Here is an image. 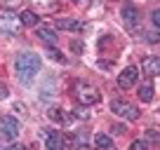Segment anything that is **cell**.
Returning a JSON list of instances; mask_svg holds the SVG:
<instances>
[{"label":"cell","instance_id":"obj_1","mask_svg":"<svg viewBox=\"0 0 160 150\" xmlns=\"http://www.w3.org/2000/svg\"><path fill=\"white\" fill-rule=\"evenodd\" d=\"M14 68L21 82H31L35 77V73L40 70V56L33 54V52H21L14 61Z\"/></svg>","mask_w":160,"mask_h":150},{"label":"cell","instance_id":"obj_2","mask_svg":"<svg viewBox=\"0 0 160 150\" xmlns=\"http://www.w3.org/2000/svg\"><path fill=\"white\" fill-rule=\"evenodd\" d=\"M73 94H75V101H78V103H82V105L99 103V99H101L99 89H97V87H92L90 82H82V80H78V82L73 85Z\"/></svg>","mask_w":160,"mask_h":150},{"label":"cell","instance_id":"obj_3","mask_svg":"<svg viewBox=\"0 0 160 150\" xmlns=\"http://www.w3.org/2000/svg\"><path fill=\"white\" fill-rule=\"evenodd\" d=\"M24 24H21V16H17L10 10H0V30L7 35H19Z\"/></svg>","mask_w":160,"mask_h":150},{"label":"cell","instance_id":"obj_4","mask_svg":"<svg viewBox=\"0 0 160 150\" xmlns=\"http://www.w3.org/2000/svg\"><path fill=\"white\" fill-rule=\"evenodd\" d=\"M111 113L125 117V120H137L139 117V108L132 105V103H125V101H113L111 103Z\"/></svg>","mask_w":160,"mask_h":150},{"label":"cell","instance_id":"obj_5","mask_svg":"<svg viewBox=\"0 0 160 150\" xmlns=\"http://www.w3.org/2000/svg\"><path fill=\"white\" fill-rule=\"evenodd\" d=\"M0 131H2V136H5L7 141H14L17 134H19V122H17V117L2 115L0 117Z\"/></svg>","mask_w":160,"mask_h":150},{"label":"cell","instance_id":"obj_6","mask_svg":"<svg viewBox=\"0 0 160 150\" xmlns=\"http://www.w3.org/2000/svg\"><path fill=\"white\" fill-rule=\"evenodd\" d=\"M137 80H139V70H137L134 66L125 68L122 73L118 75V85H120V89H130V87H134Z\"/></svg>","mask_w":160,"mask_h":150},{"label":"cell","instance_id":"obj_7","mask_svg":"<svg viewBox=\"0 0 160 150\" xmlns=\"http://www.w3.org/2000/svg\"><path fill=\"white\" fill-rule=\"evenodd\" d=\"M139 10H137L132 2H127V5H122V19H125V26L127 28H137L139 26Z\"/></svg>","mask_w":160,"mask_h":150},{"label":"cell","instance_id":"obj_8","mask_svg":"<svg viewBox=\"0 0 160 150\" xmlns=\"http://www.w3.org/2000/svg\"><path fill=\"white\" fill-rule=\"evenodd\" d=\"M144 73L148 75V77L160 75V56H146L144 59Z\"/></svg>","mask_w":160,"mask_h":150},{"label":"cell","instance_id":"obj_9","mask_svg":"<svg viewBox=\"0 0 160 150\" xmlns=\"http://www.w3.org/2000/svg\"><path fill=\"white\" fill-rule=\"evenodd\" d=\"M45 145H47V150H64V138H61L59 131H50L45 138Z\"/></svg>","mask_w":160,"mask_h":150},{"label":"cell","instance_id":"obj_10","mask_svg":"<svg viewBox=\"0 0 160 150\" xmlns=\"http://www.w3.org/2000/svg\"><path fill=\"white\" fill-rule=\"evenodd\" d=\"M38 38L45 42V45H57V33L50 26H38Z\"/></svg>","mask_w":160,"mask_h":150},{"label":"cell","instance_id":"obj_11","mask_svg":"<svg viewBox=\"0 0 160 150\" xmlns=\"http://www.w3.org/2000/svg\"><path fill=\"white\" fill-rule=\"evenodd\" d=\"M57 28H61V30H80L82 24L75 21V19H59L57 21Z\"/></svg>","mask_w":160,"mask_h":150},{"label":"cell","instance_id":"obj_12","mask_svg":"<svg viewBox=\"0 0 160 150\" xmlns=\"http://www.w3.org/2000/svg\"><path fill=\"white\" fill-rule=\"evenodd\" d=\"M139 99L144 101V103H148V101L153 99V85H151V82H148V85H141V87H139Z\"/></svg>","mask_w":160,"mask_h":150},{"label":"cell","instance_id":"obj_13","mask_svg":"<svg viewBox=\"0 0 160 150\" xmlns=\"http://www.w3.org/2000/svg\"><path fill=\"white\" fill-rule=\"evenodd\" d=\"M21 24H24V26H35V24H38V14L31 12V10L21 12Z\"/></svg>","mask_w":160,"mask_h":150},{"label":"cell","instance_id":"obj_14","mask_svg":"<svg viewBox=\"0 0 160 150\" xmlns=\"http://www.w3.org/2000/svg\"><path fill=\"white\" fill-rule=\"evenodd\" d=\"M94 143H97V148H111V136L97 134V136H94Z\"/></svg>","mask_w":160,"mask_h":150},{"label":"cell","instance_id":"obj_15","mask_svg":"<svg viewBox=\"0 0 160 150\" xmlns=\"http://www.w3.org/2000/svg\"><path fill=\"white\" fill-rule=\"evenodd\" d=\"M50 120H54V122H59V124H64V122H66L64 110H59V108H52V110H50Z\"/></svg>","mask_w":160,"mask_h":150},{"label":"cell","instance_id":"obj_16","mask_svg":"<svg viewBox=\"0 0 160 150\" xmlns=\"http://www.w3.org/2000/svg\"><path fill=\"white\" fill-rule=\"evenodd\" d=\"M50 59H52V61L57 59L59 63H68V59H66V56L61 54V52H57V49H50Z\"/></svg>","mask_w":160,"mask_h":150},{"label":"cell","instance_id":"obj_17","mask_svg":"<svg viewBox=\"0 0 160 150\" xmlns=\"http://www.w3.org/2000/svg\"><path fill=\"white\" fill-rule=\"evenodd\" d=\"M24 0H0V5H5V10H10V7H19Z\"/></svg>","mask_w":160,"mask_h":150},{"label":"cell","instance_id":"obj_18","mask_svg":"<svg viewBox=\"0 0 160 150\" xmlns=\"http://www.w3.org/2000/svg\"><path fill=\"white\" fill-rule=\"evenodd\" d=\"M130 150H148V143H146V141H134V143L130 145Z\"/></svg>","mask_w":160,"mask_h":150},{"label":"cell","instance_id":"obj_19","mask_svg":"<svg viewBox=\"0 0 160 150\" xmlns=\"http://www.w3.org/2000/svg\"><path fill=\"white\" fill-rule=\"evenodd\" d=\"M151 21H153L155 28H160V10H153V14H151Z\"/></svg>","mask_w":160,"mask_h":150},{"label":"cell","instance_id":"obj_20","mask_svg":"<svg viewBox=\"0 0 160 150\" xmlns=\"http://www.w3.org/2000/svg\"><path fill=\"white\" fill-rule=\"evenodd\" d=\"M146 40L155 45V42H160V35H158V33H148V35H146Z\"/></svg>","mask_w":160,"mask_h":150},{"label":"cell","instance_id":"obj_21","mask_svg":"<svg viewBox=\"0 0 160 150\" xmlns=\"http://www.w3.org/2000/svg\"><path fill=\"white\" fill-rule=\"evenodd\" d=\"M7 94H10V91H7L5 82H0V99H7Z\"/></svg>","mask_w":160,"mask_h":150},{"label":"cell","instance_id":"obj_22","mask_svg":"<svg viewBox=\"0 0 160 150\" xmlns=\"http://www.w3.org/2000/svg\"><path fill=\"white\" fill-rule=\"evenodd\" d=\"M7 150H26V148H24V145H19V143H17V145H10Z\"/></svg>","mask_w":160,"mask_h":150},{"label":"cell","instance_id":"obj_23","mask_svg":"<svg viewBox=\"0 0 160 150\" xmlns=\"http://www.w3.org/2000/svg\"><path fill=\"white\" fill-rule=\"evenodd\" d=\"M78 150H90V148H87V145H80V148Z\"/></svg>","mask_w":160,"mask_h":150},{"label":"cell","instance_id":"obj_24","mask_svg":"<svg viewBox=\"0 0 160 150\" xmlns=\"http://www.w3.org/2000/svg\"><path fill=\"white\" fill-rule=\"evenodd\" d=\"M99 150H113V145H111V148H99Z\"/></svg>","mask_w":160,"mask_h":150},{"label":"cell","instance_id":"obj_25","mask_svg":"<svg viewBox=\"0 0 160 150\" xmlns=\"http://www.w3.org/2000/svg\"><path fill=\"white\" fill-rule=\"evenodd\" d=\"M90 2H99V0H90Z\"/></svg>","mask_w":160,"mask_h":150}]
</instances>
